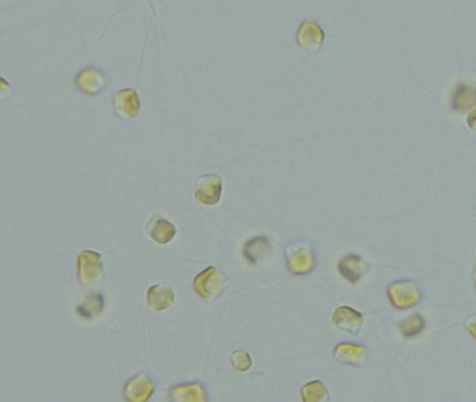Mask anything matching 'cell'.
I'll return each mask as SVG.
<instances>
[{
  "instance_id": "obj_18",
  "label": "cell",
  "mask_w": 476,
  "mask_h": 402,
  "mask_svg": "<svg viewBox=\"0 0 476 402\" xmlns=\"http://www.w3.org/2000/svg\"><path fill=\"white\" fill-rule=\"evenodd\" d=\"M300 397L305 402L330 401V394L327 387L320 380H313L305 384L300 390Z\"/></svg>"
},
{
  "instance_id": "obj_22",
  "label": "cell",
  "mask_w": 476,
  "mask_h": 402,
  "mask_svg": "<svg viewBox=\"0 0 476 402\" xmlns=\"http://www.w3.org/2000/svg\"><path fill=\"white\" fill-rule=\"evenodd\" d=\"M465 327H467L468 333H470V334H471V335L476 340V313L475 314H472V316L467 320Z\"/></svg>"
},
{
  "instance_id": "obj_11",
  "label": "cell",
  "mask_w": 476,
  "mask_h": 402,
  "mask_svg": "<svg viewBox=\"0 0 476 402\" xmlns=\"http://www.w3.org/2000/svg\"><path fill=\"white\" fill-rule=\"evenodd\" d=\"M175 301L174 289L169 284H157L147 291V305L154 312H162L172 306Z\"/></svg>"
},
{
  "instance_id": "obj_17",
  "label": "cell",
  "mask_w": 476,
  "mask_h": 402,
  "mask_svg": "<svg viewBox=\"0 0 476 402\" xmlns=\"http://www.w3.org/2000/svg\"><path fill=\"white\" fill-rule=\"evenodd\" d=\"M474 105H476V89L465 84L458 86L453 94L451 108L457 112H461L472 108Z\"/></svg>"
},
{
  "instance_id": "obj_6",
  "label": "cell",
  "mask_w": 476,
  "mask_h": 402,
  "mask_svg": "<svg viewBox=\"0 0 476 402\" xmlns=\"http://www.w3.org/2000/svg\"><path fill=\"white\" fill-rule=\"evenodd\" d=\"M113 109L120 119H133L140 113V98L135 89H119L113 95Z\"/></svg>"
},
{
  "instance_id": "obj_2",
  "label": "cell",
  "mask_w": 476,
  "mask_h": 402,
  "mask_svg": "<svg viewBox=\"0 0 476 402\" xmlns=\"http://www.w3.org/2000/svg\"><path fill=\"white\" fill-rule=\"evenodd\" d=\"M285 256L288 269L295 275H306L314 268V253L305 240L289 245Z\"/></svg>"
},
{
  "instance_id": "obj_9",
  "label": "cell",
  "mask_w": 476,
  "mask_h": 402,
  "mask_svg": "<svg viewBox=\"0 0 476 402\" xmlns=\"http://www.w3.org/2000/svg\"><path fill=\"white\" fill-rule=\"evenodd\" d=\"M332 321L338 330L345 331V333L352 334V335H358V333L361 331L362 324L365 321V317H363L362 313H359L352 308L339 306V308L335 309Z\"/></svg>"
},
{
  "instance_id": "obj_14",
  "label": "cell",
  "mask_w": 476,
  "mask_h": 402,
  "mask_svg": "<svg viewBox=\"0 0 476 402\" xmlns=\"http://www.w3.org/2000/svg\"><path fill=\"white\" fill-rule=\"evenodd\" d=\"M296 41L300 48L313 50L323 44L324 33L322 27L314 21H305L296 33Z\"/></svg>"
},
{
  "instance_id": "obj_25",
  "label": "cell",
  "mask_w": 476,
  "mask_h": 402,
  "mask_svg": "<svg viewBox=\"0 0 476 402\" xmlns=\"http://www.w3.org/2000/svg\"><path fill=\"white\" fill-rule=\"evenodd\" d=\"M475 288H476V272H475Z\"/></svg>"
},
{
  "instance_id": "obj_16",
  "label": "cell",
  "mask_w": 476,
  "mask_h": 402,
  "mask_svg": "<svg viewBox=\"0 0 476 402\" xmlns=\"http://www.w3.org/2000/svg\"><path fill=\"white\" fill-rule=\"evenodd\" d=\"M270 250H271L270 240L266 236H256L247 240L246 245L243 246V256L246 257L247 262L256 264L260 260H263L270 253Z\"/></svg>"
},
{
  "instance_id": "obj_1",
  "label": "cell",
  "mask_w": 476,
  "mask_h": 402,
  "mask_svg": "<svg viewBox=\"0 0 476 402\" xmlns=\"http://www.w3.org/2000/svg\"><path fill=\"white\" fill-rule=\"evenodd\" d=\"M227 284L228 281L225 275L218 268L210 266L196 275L193 281V289L201 299L210 301L218 296Z\"/></svg>"
},
{
  "instance_id": "obj_13",
  "label": "cell",
  "mask_w": 476,
  "mask_h": 402,
  "mask_svg": "<svg viewBox=\"0 0 476 402\" xmlns=\"http://www.w3.org/2000/svg\"><path fill=\"white\" fill-rule=\"evenodd\" d=\"M368 351L365 345L361 344H351V342H341L334 350V357L346 364L362 366L366 363Z\"/></svg>"
},
{
  "instance_id": "obj_23",
  "label": "cell",
  "mask_w": 476,
  "mask_h": 402,
  "mask_svg": "<svg viewBox=\"0 0 476 402\" xmlns=\"http://www.w3.org/2000/svg\"><path fill=\"white\" fill-rule=\"evenodd\" d=\"M467 122H468L470 129H471L474 133H476V109H474V111L470 113Z\"/></svg>"
},
{
  "instance_id": "obj_19",
  "label": "cell",
  "mask_w": 476,
  "mask_h": 402,
  "mask_svg": "<svg viewBox=\"0 0 476 402\" xmlns=\"http://www.w3.org/2000/svg\"><path fill=\"white\" fill-rule=\"evenodd\" d=\"M103 311V295L96 292L89 295L79 306H77V314L83 318L91 320L96 318Z\"/></svg>"
},
{
  "instance_id": "obj_4",
  "label": "cell",
  "mask_w": 476,
  "mask_h": 402,
  "mask_svg": "<svg viewBox=\"0 0 476 402\" xmlns=\"http://www.w3.org/2000/svg\"><path fill=\"white\" fill-rule=\"evenodd\" d=\"M388 299L397 309H408L415 306L421 301V289L416 282L404 279L392 282L388 289Z\"/></svg>"
},
{
  "instance_id": "obj_8",
  "label": "cell",
  "mask_w": 476,
  "mask_h": 402,
  "mask_svg": "<svg viewBox=\"0 0 476 402\" xmlns=\"http://www.w3.org/2000/svg\"><path fill=\"white\" fill-rule=\"evenodd\" d=\"M145 233L152 242L164 246L174 240V238L176 236V228L164 217L154 214L145 225Z\"/></svg>"
},
{
  "instance_id": "obj_24",
  "label": "cell",
  "mask_w": 476,
  "mask_h": 402,
  "mask_svg": "<svg viewBox=\"0 0 476 402\" xmlns=\"http://www.w3.org/2000/svg\"><path fill=\"white\" fill-rule=\"evenodd\" d=\"M7 91H8V84L6 83L4 79H1V94H0L1 99H6V98H7V95H6ZM8 92H11V91H8Z\"/></svg>"
},
{
  "instance_id": "obj_7",
  "label": "cell",
  "mask_w": 476,
  "mask_h": 402,
  "mask_svg": "<svg viewBox=\"0 0 476 402\" xmlns=\"http://www.w3.org/2000/svg\"><path fill=\"white\" fill-rule=\"evenodd\" d=\"M154 390L155 386L152 379L145 373H139L126 383L122 396L126 401L145 402L151 398Z\"/></svg>"
},
{
  "instance_id": "obj_15",
  "label": "cell",
  "mask_w": 476,
  "mask_h": 402,
  "mask_svg": "<svg viewBox=\"0 0 476 402\" xmlns=\"http://www.w3.org/2000/svg\"><path fill=\"white\" fill-rule=\"evenodd\" d=\"M339 274L349 282H358L368 271V263L358 255H348L338 263Z\"/></svg>"
},
{
  "instance_id": "obj_21",
  "label": "cell",
  "mask_w": 476,
  "mask_h": 402,
  "mask_svg": "<svg viewBox=\"0 0 476 402\" xmlns=\"http://www.w3.org/2000/svg\"><path fill=\"white\" fill-rule=\"evenodd\" d=\"M230 360H231V364L234 366V369L237 372H240V373L250 370L251 364H253L251 357L249 355V352H246L244 350H237L235 352H232Z\"/></svg>"
},
{
  "instance_id": "obj_12",
  "label": "cell",
  "mask_w": 476,
  "mask_h": 402,
  "mask_svg": "<svg viewBox=\"0 0 476 402\" xmlns=\"http://www.w3.org/2000/svg\"><path fill=\"white\" fill-rule=\"evenodd\" d=\"M168 397L175 402H205L207 391L201 383H182L174 386L169 390Z\"/></svg>"
},
{
  "instance_id": "obj_20",
  "label": "cell",
  "mask_w": 476,
  "mask_h": 402,
  "mask_svg": "<svg viewBox=\"0 0 476 402\" xmlns=\"http://www.w3.org/2000/svg\"><path fill=\"white\" fill-rule=\"evenodd\" d=\"M425 318L421 314H412L400 323V331L404 337L411 338L419 335L425 330Z\"/></svg>"
},
{
  "instance_id": "obj_10",
  "label": "cell",
  "mask_w": 476,
  "mask_h": 402,
  "mask_svg": "<svg viewBox=\"0 0 476 402\" xmlns=\"http://www.w3.org/2000/svg\"><path fill=\"white\" fill-rule=\"evenodd\" d=\"M74 86L79 91L87 95H96L106 86V77L105 74L94 69V67H86L83 69L74 79Z\"/></svg>"
},
{
  "instance_id": "obj_3",
  "label": "cell",
  "mask_w": 476,
  "mask_h": 402,
  "mask_svg": "<svg viewBox=\"0 0 476 402\" xmlns=\"http://www.w3.org/2000/svg\"><path fill=\"white\" fill-rule=\"evenodd\" d=\"M102 256L93 250H83L77 257V279L84 286H93L102 279Z\"/></svg>"
},
{
  "instance_id": "obj_5",
  "label": "cell",
  "mask_w": 476,
  "mask_h": 402,
  "mask_svg": "<svg viewBox=\"0 0 476 402\" xmlns=\"http://www.w3.org/2000/svg\"><path fill=\"white\" fill-rule=\"evenodd\" d=\"M222 196V179L217 174H205L197 178L194 199L203 206H217Z\"/></svg>"
}]
</instances>
